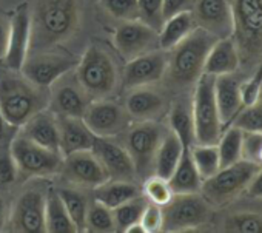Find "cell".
I'll return each mask as SVG.
<instances>
[{
    "instance_id": "6da1fadb",
    "label": "cell",
    "mask_w": 262,
    "mask_h": 233,
    "mask_svg": "<svg viewBox=\"0 0 262 233\" xmlns=\"http://www.w3.org/2000/svg\"><path fill=\"white\" fill-rule=\"evenodd\" d=\"M34 48L56 47L70 40L80 25L79 0H37L31 11Z\"/></svg>"
},
{
    "instance_id": "7a4b0ae2",
    "label": "cell",
    "mask_w": 262,
    "mask_h": 233,
    "mask_svg": "<svg viewBox=\"0 0 262 233\" xmlns=\"http://www.w3.org/2000/svg\"><path fill=\"white\" fill-rule=\"evenodd\" d=\"M47 88L30 82L20 71L0 70V111L14 125H24L33 114L48 108Z\"/></svg>"
},
{
    "instance_id": "3957f363",
    "label": "cell",
    "mask_w": 262,
    "mask_h": 233,
    "mask_svg": "<svg viewBox=\"0 0 262 233\" xmlns=\"http://www.w3.org/2000/svg\"><path fill=\"white\" fill-rule=\"evenodd\" d=\"M214 40V36L198 27L190 36L167 51L168 63L165 74L168 76L170 83L178 88L194 85L204 74V63Z\"/></svg>"
},
{
    "instance_id": "277c9868",
    "label": "cell",
    "mask_w": 262,
    "mask_h": 233,
    "mask_svg": "<svg viewBox=\"0 0 262 233\" xmlns=\"http://www.w3.org/2000/svg\"><path fill=\"white\" fill-rule=\"evenodd\" d=\"M74 74L91 99L108 97L117 83V70L111 56L97 45H90L74 68Z\"/></svg>"
},
{
    "instance_id": "5b68a950",
    "label": "cell",
    "mask_w": 262,
    "mask_h": 233,
    "mask_svg": "<svg viewBox=\"0 0 262 233\" xmlns=\"http://www.w3.org/2000/svg\"><path fill=\"white\" fill-rule=\"evenodd\" d=\"M194 121V144H217L224 127L214 97V76L202 74L194 83L191 100Z\"/></svg>"
},
{
    "instance_id": "8992f818",
    "label": "cell",
    "mask_w": 262,
    "mask_h": 233,
    "mask_svg": "<svg viewBox=\"0 0 262 233\" xmlns=\"http://www.w3.org/2000/svg\"><path fill=\"white\" fill-rule=\"evenodd\" d=\"M259 167L260 165L245 159L221 167L217 173L202 181L201 195L210 205H225L247 190Z\"/></svg>"
},
{
    "instance_id": "52a82bcc",
    "label": "cell",
    "mask_w": 262,
    "mask_h": 233,
    "mask_svg": "<svg viewBox=\"0 0 262 233\" xmlns=\"http://www.w3.org/2000/svg\"><path fill=\"white\" fill-rule=\"evenodd\" d=\"M10 152L19 175L25 178H50L60 172L62 153L45 149L22 136L19 132L10 144Z\"/></svg>"
},
{
    "instance_id": "ba28073f",
    "label": "cell",
    "mask_w": 262,
    "mask_h": 233,
    "mask_svg": "<svg viewBox=\"0 0 262 233\" xmlns=\"http://www.w3.org/2000/svg\"><path fill=\"white\" fill-rule=\"evenodd\" d=\"M164 130L156 121L138 122L126 133L125 149L135 164L136 178L145 179L153 175L155 156L164 138Z\"/></svg>"
},
{
    "instance_id": "9c48e42d",
    "label": "cell",
    "mask_w": 262,
    "mask_h": 233,
    "mask_svg": "<svg viewBox=\"0 0 262 233\" xmlns=\"http://www.w3.org/2000/svg\"><path fill=\"white\" fill-rule=\"evenodd\" d=\"M164 210V231H185L208 221L210 204L201 193L174 195Z\"/></svg>"
},
{
    "instance_id": "30bf717a",
    "label": "cell",
    "mask_w": 262,
    "mask_h": 233,
    "mask_svg": "<svg viewBox=\"0 0 262 233\" xmlns=\"http://www.w3.org/2000/svg\"><path fill=\"white\" fill-rule=\"evenodd\" d=\"M234 17L233 39L251 56L262 54V0H230Z\"/></svg>"
},
{
    "instance_id": "8fae6325",
    "label": "cell",
    "mask_w": 262,
    "mask_h": 233,
    "mask_svg": "<svg viewBox=\"0 0 262 233\" xmlns=\"http://www.w3.org/2000/svg\"><path fill=\"white\" fill-rule=\"evenodd\" d=\"M76 65V59L70 54L40 50L34 54H28L20 73L34 85L48 90L59 77L73 71Z\"/></svg>"
},
{
    "instance_id": "7c38bea8",
    "label": "cell",
    "mask_w": 262,
    "mask_h": 233,
    "mask_svg": "<svg viewBox=\"0 0 262 233\" xmlns=\"http://www.w3.org/2000/svg\"><path fill=\"white\" fill-rule=\"evenodd\" d=\"M93 99L83 90L76 74L71 71L59 77L50 87L48 108L56 116H68V118H83V114Z\"/></svg>"
},
{
    "instance_id": "4fadbf2b",
    "label": "cell",
    "mask_w": 262,
    "mask_h": 233,
    "mask_svg": "<svg viewBox=\"0 0 262 233\" xmlns=\"http://www.w3.org/2000/svg\"><path fill=\"white\" fill-rule=\"evenodd\" d=\"M116 51L123 60H131L144 53L159 48L158 31L142 20L122 22L113 36Z\"/></svg>"
},
{
    "instance_id": "5bb4252c",
    "label": "cell",
    "mask_w": 262,
    "mask_h": 233,
    "mask_svg": "<svg viewBox=\"0 0 262 233\" xmlns=\"http://www.w3.org/2000/svg\"><path fill=\"white\" fill-rule=\"evenodd\" d=\"M83 121L97 138H113L125 132L131 119L123 107L103 97L90 102Z\"/></svg>"
},
{
    "instance_id": "9a60e30c",
    "label": "cell",
    "mask_w": 262,
    "mask_h": 233,
    "mask_svg": "<svg viewBox=\"0 0 262 233\" xmlns=\"http://www.w3.org/2000/svg\"><path fill=\"white\" fill-rule=\"evenodd\" d=\"M168 53L158 48L126 60L122 73V85L125 90L150 87L165 76Z\"/></svg>"
},
{
    "instance_id": "2e32d148",
    "label": "cell",
    "mask_w": 262,
    "mask_h": 233,
    "mask_svg": "<svg viewBox=\"0 0 262 233\" xmlns=\"http://www.w3.org/2000/svg\"><path fill=\"white\" fill-rule=\"evenodd\" d=\"M59 173L73 185L91 190L108 179L106 172L93 150H80L65 155Z\"/></svg>"
},
{
    "instance_id": "e0dca14e",
    "label": "cell",
    "mask_w": 262,
    "mask_h": 233,
    "mask_svg": "<svg viewBox=\"0 0 262 233\" xmlns=\"http://www.w3.org/2000/svg\"><path fill=\"white\" fill-rule=\"evenodd\" d=\"M31 37H33L31 10L28 4H24L14 11L13 17L10 19V39L4 57V63L7 68L20 71L31 50Z\"/></svg>"
},
{
    "instance_id": "ac0fdd59",
    "label": "cell",
    "mask_w": 262,
    "mask_h": 233,
    "mask_svg": "<svg viewBox=\"0 0 262 233\" xmlns=\"http://www.w3.org/2000/svg\"><path fill=\"white\" fill-rule=\"evenodd\" d=\"M191 13L196 25L216 39L233 37L234 17L230 0H194Z\"/></svg>"
},
{
    "instance_id": "d6986e66",
    "label": "cell",
    "mask_w": 262,
    "mask_h": 233,
    "mask_svg": "<svg viewBox=\"0 0 262 233\" xmlns=\"http://www.w3.org/2000/svg\"><path fill=\"white\" fill-rule=\"evenodd\" d=\"M47 192L39 188L25 190L11 211V228L22 233H45Z\"/></svg>"
},
{
    "instance_id": "ffe728a7",
    "label": "cell",
    "mask_w": 262,
    "mask_h": 233,
    "mask_svg": "<svg viewBox=\"0 0 262 233\" xmlns=\"http://www.w3.org/2000/svg\"><path fill=\"white\" fill-rule=\"evenodd\" d=\"M91 150L100 161L108 179L133 181L136 178L135 164L125 147L119 145L110 138H96Z\"/></svg>"
},
{
    "instance_id": "44dd1931",
    "label": "cell",
    "mask_w": 262,
    "mask_h": 233,
    "mask_svg": "<svg viewBox=\"0 0 262 233\" xmlns=\"http://www.w3.org/2000/svg\"><path fill=\"white\" fill-rule=\"evenodd\" d=\"M19 133L45 149L60 153L59 119L50 108H43L33 114L24 125L19 127Z\"/></svg>"
},
{
    "instance_id": "7402d4cb",
    "label": "cell",
    "mask_w": 262,
    "mask_h": 233,
    "mask_svg": "<svg viewBox=\"0 0 262 233\" xmlns=\"http://www.w3.org/2000/svg\"><path fill=\"white\" fill-rule=\"evenodd\" d=\"M214 97H216L222 127L227 129L237 116V113L244 108L242 94H241V80L237 79L236 73L214 77Z\"/></svg>"
},
{
    "instance_id": "603a6c76",
    "label": "cell",
    "mask_w": 262,
    "mask_h": 233,
    "mask_svg": "<svg viewBox=\"0 0 262 233\" xmlns=\"http://www.w3.org/2000/svg\"><path fill=\"white\" fill-rule=\"evenodd\" d=\"M241 67V53L233 37L216 39L211 45L205 63L204 73L210 76L233 74Z\"/></svg>"
},
{
    "instance_id": "cb8c5ba5",
    "label": "cell",
    "mask_w": 262,
    "mask_h": 233,
    "mask_svg": "<svg viewBox=\"0 0 262 233\" xmlns=\"http://www.w3.org/2000/svg\"><path fill=\"white\" fill-rule=\"evenodd\" d=\"M125 110L131 121H156V118L164 110V97L156 90L139 87L129 90V94L125 100Z\"/></svg>"
},
{
    "instance_id": "d4e9b609",
    "label": "cell",
    "mask_w": 262,
    "mask_h": 233,
    "mask_svg": "<svg viewBox=\"0 0 262 233\" xmlns=\"http://www.w3.org/2000/svg\"><path fill=\"white\" fill-rule=\"evenodd\" d=\"M59 132H60V153L62 156L91 150L96 141V135L88 129L83 118H68V116H57Z\"/></svg>"
},
{
    "instance_id": "484cf974",
    "label": "cell",
    "mask_w": 262,
    "mask_h": 233,
    "mask_svg": "<svg viewBox=\"0 0 262 233\" xmlns=\"http://www.w3.org/2000/svg\"><path fill=\"white\" fill-rule=\"evenodd\" d=\"M194 28H198V25L194 22L191 11L179 13L165 19L161 30L158 31L159 48L164 51H170L179 42H182L187 36H190Z\"/></svg>"
},
{
    "instance_id": "4316f807",
    "label": "cell",
    "mask_w": 262,
    "mask_h": 233,
    "mask_svg": "<svg viewBox=\"0 0 262 233\" xmlns=\"http://www.w3.org/2000/svg\"><path fill=\"white\" fill-rule=\"evenodd\" d=\"M168 182L173 188L174 195H185V193H201L202 178L199 176L194 162L190 155V149H184L182 156L168 178Z\"/></svg>"
},
{
    "instance_id": "83f0119b",
    "label": "cell",
    "mask_w": 262,
    "mask_h": 233,
    "mask_svg": "<svg viewBox=\"0 0 262 233\" xmlns=\"http://www.w3.org/2000/svg\"><path fill=\"white\" fill-rule=\"evenodd\" d=\"M184 145L179 141V138L173 132H167L159 144V149L155 156V164H153V173L162 178H170L171 173L174 172L182 152Z\"/></svg>"
},
{
    "instance_id": "f1b7e54d",
    "label": "cell",
    "mask_w": 262,
    "mask_h": 233,
    "mask_svg": "<svg viewBox=\"0 0 262 233\" xmlns=\"http://www.w3.org/2000/svg\"><path fill=\"white\" fill-rule=\"evenodd\" d=\"M138 195L141 193L133 181L106 179L103 184L94 188V199L105 204L110 208H114L129 199H133Z\"/></svg>"
},
{
    "instance_id": "f546056e",
    "label": "cell",
    "mask_w": 262,
    "mask_h": 233,
    "mask_svg": "<svg viewBox=\"0 0 262 233\" xmlns=\"http://www.w3.org/2000/svg\"><path fill=\"white\" fill-rule=\"evenodd\" d=\"M45 230L48 233H76L77 228L70 218L57 190L47 192L45 204Z\"/></svg>"
},
{
    "instance_id": "4dcf8cb0",
    "label": "cell",
    "mask_w": 262,
    "mask_h": 233,
    "mask_svg": "<svg viewBox=\"0 0 262 233\" xmlns=\"http://www.w3.org/2000/svg\"><path fill=\"white\" fill-rule=\"evenodd\" d=\"M168 122H170V132H173L179 138V141L185 149H190L196 142L191 102L178 100L170 110Z\"/></svg>"
},
{
    "instance_id": "1f68e13d",
    "label": "cell",
    "mask_w": 262,
    "mask_h": 233,
    "mask_svg": "<svg viewBox=\"0 0 262 233\" xmlns=\"http://www.w3.org/2000/svg\"><path fill=\"white\" fill-rule=\"evenodd\" d=\"M57 193H59L70 218L73 219L77 231H85L86 230V213H88V207H90L86 196L80 190L71 188V187L59 188Z\"/></svg>"
},
{
    "instance_id": "d6a6232c",
    "label": "cell",
    "mask_w": 262,
    "mask_h": 233,
    "mask_svg": "<svg viewBox=\"0 0 262 233\" xmlns=\"http://www.w3.org/2000/svg\"><path fill=\"white\" fill-rule=\"evenodd\" d=\"M190 155L202 181L211 178L221 168V159L216 144H193Z\"/></svg>"
},
{
    "instance_id": "836d02e7",
    "label": "cell",
    "mask_w": 262,
    "mask_h": 233,
    "mask_svg": "<svg viewBox=\"0 0 262 233\" xmlns=\"http://www.w3.org/2000/svg\"><path fill=\"white\" fill-rule=\"evenodd\" d=\"M217 152L221 159V167L231 165L242 159V130L234 125H228L224 129L219 141Z\"/></svg>"
},
{
    "instance_id": "e575fe53",
    "label": "cell",
    "mask_w": 262,
    "mask_h": 233,
    "mask_svg": "<svg viewBox=\"0 0 262 233\" xmlns=\"http://www.w3.org/2000/svg\"><path fill=\"white\" fill-rule=\"evenodd\" d=\"M148 204L145 196L138 195L136 198L129 199L114 208L113 210V218H114V225L117 231H125L131 224H135L141 219L142 211L145 208V205Z\"/></svg>"
},
{
    "instance_id": "d590c367",
    "label": "cell",
    "mask_w": 262,
    "mask_h": 233,
    "mask_svg": "<svg viewBox=\"0 0 262 233\" xmlns=\"http://www.w3.org/2000/svg\"><path fill=\"white\" fill-rule=\"evenodd\" d=\"M224 230L233 233H262V213L254 210H237L224 221Z\"/></svg>"
},
{
    "instance_id": "8d00e7d4",
    "label": "cell",
    "mask_w": 262,
    "mask_h": 233,
    "mask_svg": "<svg viewBox=\"0 0 262 233\" xmlns=\"http://www.w3.org/2000/svg\"><path fill=\"white\" fill-rule=\"evenodd\" d=\"M85 231H94V233L116 231L113 210L96 199L93 202H90L88 213H86V230Z\"/></svg>"
},
{
    "instance_id": "74e56055",
    "label": "cell",
    "mask_w": 262,
    "mask_h": 233,
    "mask_svg": "<svg viewBox=\"0 0 262 233\" xmlns=\"http://www.w3.org/2000/svg\"><path fill=\"white\" fill-rule=\"evenodd\" d=\"M142 190H144V196L147 198L148 202L158 204L161 207L168 204L171 201V198L174 196L168 179L162 178V176H158L155 173L144 179Z\"/></svg>"
},
{
    "instance_id": "f35d334b",
    "label": "cell",
    "mask_w": 262,
    "mask_h": 233,
    "mask_svg": "<svg viewBox=\"0 0 262 233\" xmlns=\"http://www.w3.org/2000/svg\"><path fill=\"white\" fill-rule=\"evenodd\" d=\"M230 125H234L242 132L262 133V102L257 100L253 105L244 107Z\"/></svg>"
},
{
    "instance_id": "ab89813d",
    "label": "cell",
    "mask_w": 262,
    "mask_h": 233,
    "mask_svg": "<svg viewBox=\"0 0 262 233\" xmlns=\"http://www.w3.org/2000/svg\"><path fill=\"white\" fill-rule=\"evenodd\" d=\"M102 7L108 14L122 22L139 20L138 0H100Z\"/></svg>"
},
{
    "instance_id": "60d3db41",
    "label": "cell",
    "mask_w": 262,
    "mask_h": 233,
    "mask_svg": "<svg viewBox=\"0 0 262 233\" xmlns=\"http://www.w3.org/2000/svg\"><path fill=\"white\" fill-rule=\"evenodd\" d=\"M138 5L139 20L159 31L164 24V0H138Z\"/></svg>"
},
{
    "instance_id": "b9f144b4",
    "label": "cell",
    "mask_w": 262,
    "mask_h": 233,
    "mask_svg": "<svg viewBox=\"0 0 262 233\" xmlns=\"http://www.w3.org/2000/svg\"><path fill=\"white\" fill-rule=\"evenodd\" d=\"M17 176L19 170L10 152V147L0 149V190L13 185L17 181Z\"/></svg>"
},
{
    "instance_id": "7bdbcfd3",
    "label": "cell",
    "mask_w": 262,
    "mask_h": 233,
    "mask_svg": "<svg viewBox=\"0 0 262 233\" xmlns=\"http://www.w3.org/2000/svg\"><path fill=\"white\" fill-rule=\"evenodd\" d=\"M262 91V63L256 68V71L241 83V94H242V103L244 107L253 105L259 100Z\"/></svg>"
},
{
    "instance_id": "ee69618b",
    "label": "cell",
    "mask_w": 262,
    "mask_h": 233,
    "mask_svg": "<svg viewBox=\"0 0 262 233\" xmlns=\"http://www.w3.org/2000/svg\"><path fill=\"white\" fill-rule=\"evenodd\" d=\"M145 233H156L164 230V210L161 205L148 202L139 219Z\"/></svg>"
},
{
    "instance_id": "f6af8a7d",
    "label": "cell",
    "mask_w": 262,
    "mask_h": 233,
    "mask_svg": "<svg viewBox=\"0 0 262 233\" xmlns=\"http://www.w3.org/2000/svg\"><path fill=\"white\" fill-rule=\"evenodd\" d=\"M194 0H164V20L185 11H191Z\"/></svg>"
},
{
    "instance_id": "bcb514c9",
    "label": "cell",
    "mask_w": 262,
    "mask_h": 233,
    "mask_svg": "<svg viewBox=\"0 0 262 233\" xmlns=\"http://www.w3.org/2000/svg\"><path fill=\"white\" fill-rule=\"evenodd\" d=\"M19 129L11 125L5 116L2 114V111H0V149L4 147H10L13 138L17 135Z\"/></svg>"
},
{
    "instance_id": "7dc6e473",
    "label": "cell",
    "mask_w": 262,
    "mask_h": 233,
    "mask_svg": "<svg viewBox=\"0 0 262 233\" xmlns=\"http://www.w3.org/2000/svg\"><path fill=\"white\" fill-rule=\"evenodd\" d=\"M10 39V19L0 16V60H4Z\"/></svg>"
},
{
    "instance_id": "c3c4849f",
    "label": "cell",
    "mask_w": 262,
    "mask_h": 233,
    "mask_svg": "<svg viewBox=\"0 0 262 233\" xmlns=\"http://www.w3.org/2000/svg\"><path fill=\"white\" fill-rule=\"evenodd\" d=\"M245 192L254 199H262V165L259 167V170L256 172V175L250 181Z\"/></svg>"
},
{
    "instance_id": "681fc988",
    "label": "cell",
    "mask_w": 262,
    "mask_h": 233,
    "mask_svg": "<svg viewBox=\"0 0 262 233\" xmlns=\"http://www.w3.org/2000/svg\"><path fill=\"white\" fill-rule=\"evenodd\" d=\"M8 204H7V199L0 195V230H4V227L7 225V221H8Z\"/></svg>"
},
{
    "instance_id": "f907efd6",
    "label": "cell",
    "mask_w": 262,
    "mask_h": 233,
    "mask_svg": "<svg viewBox=\"0 0 262 233\" xmlns=\"http://www.w3.org/2000/svg\"><path fill=\"white\" fill-rule=\"evenodd\" d=\"M125 233H145V230H144L142 224L138 221V222H135V224H131V225L125 230Z\"/></svg>"
}]
</instances>
